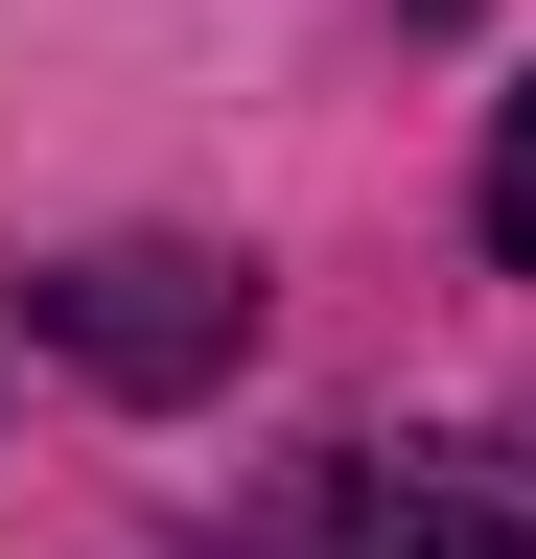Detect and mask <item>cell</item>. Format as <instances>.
<instances>
[{"label": "cell", "mask_w": 536, "mask_h": 559, "mask_svg": "<svg viewBox=\"0 0 536 559\" xmlns=\"http://www.w3.org/2000/svg\"><path fill=\"white\" fill-rule=\"evenodd\" d=\"M24 326L71 349L94 396H211L234 349H257V280H234V257H187V234H94V257H47V280H24Z\"/></svg>", "instance_id": "1"}, {"label": "cell", "mask_w": 536, "mask_h": 559, "mask_svg": "<svg viewBox=\"0 0 536 559\" xmlns=\"http://www.w3.org/2000/svg\"><path fill=\"white\" fill-rule=\"evenodd\" d=\"M490 257L536 280V70H513V117H490Z\"/></svg>", "instance_id": "3"}, {"label": "cell", "mask_w": 536, "mask_h": 559, "mask_svg": "<svg viewBox=\"0 0 536 559\" xmlns=\"http://www.w3.org/2000/svg\"><path fill=\"white\" fill-rule=\"evenodd\" d=\"M350 559H536V513H490V489H396V513H350Z\"/></svg>", "instance_id": "2"}]
</instances>
